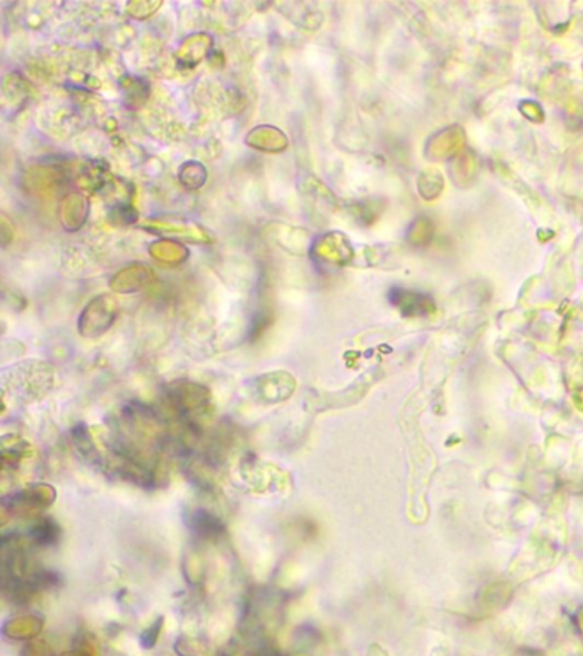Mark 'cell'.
Wrapping results in <instances>:
<instances>
[{
    "mask_svg": "<svg viewBox=\"0 0 583 656\" xmlns=\"http://www.w3.org/2000/svg\"><path fill=\"white\" fill-rule=\"evenodd\" d=\"M164 399L170 407L179 414L187 424L197 426L199 419L209 412V390L194 382H175L164 390Z\"/></svg>",
    "mask_w": 583,
    "mask_h": 656,
    "instance_id": "obj_1",
    "label": "cell"
},
{
    "mask_svg": "<svg viewBox=\"0 0 583 656\" xmlns=\"http://www.w3.org/2000/svg\"><path fill=\"white\" fill-rule=\"evenodd\" d=\"M57 493L47 484H32L2 499L4 512L19 518H32L53 504Z\"/></svg>",
    "mask_w": 583,
    "mask_h": 656,
    "instance_id": "obj_2",
    "label": "cell"
},
{
    "mask_svg": "<svg viewBox=\"0 0 583 656\" xmlns=\"http://www.w3.org/2000/svg\"><path fill=\"white\" fill-rule=\"evenodd\" d=\"M116 306L110 296H97L86 306L79 320V332L84 337H97L105 334L115 320Z\"/></svg>",
    "mask_w": 583,
    "mask_h": 656,
    "instance_id": "obj_3",
    "label": "cell"
},
{
    "mask_svg": "<svg viewBox=\"0 0 583 656\" xmlns=\"http://www.w3.org/2000/svg\"><path fill=\"white\" fill-rule=\"evenodd\" d=\"M187 523L195 537L204 541H217L221 535H225L227 530L216 514L206 510H194L187 518Z\"/></svg>",
    "mask_w": 583,
    "mask_h": 656,
    "instance_id": "obj_4",
    "label": "cell"
},
{
    "mask_svg": "<svg viewBox=\"0 0 583 656\" xmlns=\"http://www.w3.org/2000/svg\"><path fill=\"white\" fill-rule=\"evenodd\" d=\"M70 439H72V445L74 449L81 455L82 460L91 465L101 464V457H99V451L97 448V443L91 436V432L88 430L86 424H78L72 432H70Z\"/></svg>",
    "mask_w": 583,
    "mask_h": 656,
    "instance_id": "obj_5",
    "label": "cell"
},
{
    "mask_svg": "<svg viewBox=\"0 0 583 656\" xmlns=\"http://www.w3.org/2000/svg\"><path fill=\"white\" fill-rule=\"evenodd\" d=\"M60 533L62 530L53 518H38V522L28 531V537L32 545L51 547L59 542Z\"/></svg>",
    "mask_w": 583,
    "mask_h": 656,
    "instance_id": "obj_6",
    "label": "cell"
},
{
    "mask_svg": "<svg viewBox=\"0 0 583 656\" xmlns=\"http://www.w3.org/2000/svg\"><path fill=\"white\" fill-rule=\"evenodd\" d=\"M151 279L153 271H147L146 267H130L115 277L114 289L120 292H132L144 288Z\"/></svg>",
    "mask_w": 583,
    "mask_h": 656,
    "instance_id": "obj_7",
    "label": "cell"
},
{
    "mask_svg": "<svg viewBox=\"0 0 583 656\" xmlns=\"http://www.w3.org/2000/svg\"><path fill=\"white\" fill-rule=\"evenodd\" d=\"M255 132L262 135V139H259V143L254 145V147H259V149H264L267 152H279V151H282L288 145L284 135L279 130H276V128H255Z\"/></svg>",
    "mask_w": 583,
    "mask_h": 656,
    "instance_id": "obj_8",
    "label": "cell"
},
{
    "mask_svg": "<svg viewBox=\"0 0 583 656\" xmlns=\"http://www.w3.org/2000/svg\"><path fill=\"white\" fill-rule=\"evenodd\" d=\"M151 254L156 256L160 262H168V260L181 262L187 256V250H183L180 245H173V243L162 241V243L153 245Z\"/></svg>",
    "mask_w": 583,
    "mask_h": 656,
    "instance_id": "obj_9",
    "label": "cell"
},
{
    "mask_svg": "<svg viewBox=\"0 0 583 656\" xmlns=\"http://www.w3.org/2000/svg\"><path fill=\"white\" fill-rule=\"evenodd\" d=\"M64 208L67 210V216H64V221L65 217H69V223L70 221H78V225L79 226H81V223H84V216L88 212V208H86V202H84L82 197H79V195H70L65 200Z\"/></svg>",
    "mask_w": 583,
    "mask_h": 656,
    "instance_id": "obj_10",
    "label": "cell"
}]
</instances>
